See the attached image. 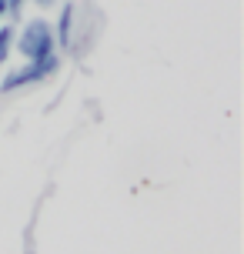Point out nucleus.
<instances>
[{
  "mask_svg": "<svg viewBox=\"0 0 244 254\" xmlns=\"http://www.w3.org/2000/svg\"><path fill=\"white\" fill-rule=\"evenodd\" d=\"M61 70V54L54 51L47 57H40V61H27L24 67H17L10 74L0 80V94H13V90L20 87H30V84H40V80H47L51 74Z\"/></svg>",
  "mask_w": 244,
  "mask_h": 254,
  "instance_id": "nucleus-2",
  "label": "nucleus"
},
{
  "mask_svg": "<svg viewBox=\"0 0 244 254\" xmlns=\"http://www.w3.org/2000/svg\"><path fill=\"white\" fill-rule=\"evenodd\" d=\"M13 47L17 54L24 57V61H40V57H47V54L57 51V44H54V27L47 20H30L24 24V30L13 37Z\"/></svg>",
  "mask_w": 244,
  "mask_h": 254,
  "instance_id": "nucleus-1",
  "label": "nucleus"
},
{
  "mask_svg": "<svg viewBox=\"0 0 244 254\" xmlns=\"http://www.w3.org/2000/svg\"><path fill=\"white\" fill-rule=\"evenodd\" d=\"M7 17V0H0V20Z\"/></svg>",
  "mask_w": 244,
  "mask_h": 254,
  "instance_id": "nucleus-7",
  "label": "nucleus"
},
{
  "mask_svg": "<svg viewBox=\"0 0 244 254\" xmlns=\"http://www.w3.org/2000/svg\"><path fill=\"white\" fill-rule=\"evenodd\" d=\"M24 3H27V0H7V17L17 20V17L24 13Z\"/></svg>",
  "mask_w": 244,
  "mask_h": 254,
  "instance_id": "nucleus-5",
  "label": "nucleus"
},
{
  "mask_svg": "<svg viewBox=\"0 0 244 254\" xmlns=\"http://www.w3.org/2000/svg\"><path fill=\"white\" fill-rule=\"evenodd\" d=\"M13 37H17V30H13L10 24L0 27V64H7V57H10V51H13Z\"/></svg>",
  "mask_w": 244,
  "mask_h": 254,
  "instance_id": "nucleus-4",
  "label": "nucleus"
},
{
  "mask_svg": "<svg viewBox=\"0 0 244 254\" xmlns=\"http://www.w3.org/2000/svg\"><path fill=\"white\" fill-rule=\"evenodd\" d=\"M54 44H57L61 51H70V44H74V3H64V7H61L57 30H54Z\"/></svg>",
  "mask_w": 244,
  "mask_h": 254,
  "instance_id": "nucleus-3",
  "label": "nucleus"
},
{
  "mask_svg": "<svg viewBox=\"0 0 244 254\" xmlns=\"http://www.w3.org/2000/svg\"><path fill=\"white\" fill-rule=\"evenodd\" d=\"M34 3H37V7H54L57 0H34Z\"/></svg>",
  "mask_w": 244,
  "mask_h": 254,
  "instance_id": "nucleus-6",
  "label": "nucleus"
}]
</instances>
